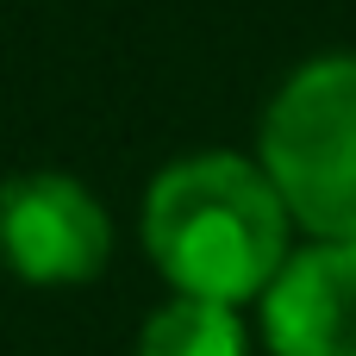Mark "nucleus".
Listing matches in <instances>:
<instances>
[{"mask_svg":"<svg viewBox=\"0 0 356 356\" xmlns=\"http://www.w3.org/2000/svg\"><path fill=\"white\" fill-rule=\"evenodd\" d=\"M0 263L31 288H81L113 263L106 207L63 169L0 181Z\"/></svg>","mask_w":356,"mask_h":356,"instance_id":"nucleus-3","label":"nucleus"},{"mask_svg":"<svg viewBox=\"0 0 356 356\" xmlns=\"http://www.w3.org/2000/svg\"><path fill=\"white\" fill-rule=\"evenodd\" d=\"M269 356H356V244L313 238L257 294Z\"/></svg>","mask_w":356,"mask_h":356,"instance_id":"nucleus-4","label":"nucleus"},{"mask_svg":"<svg viewBox=\"0 0 356 356\" xmlns=\"http://www.w3.org/2000/svg\"><path fill=\"white\" fill-rule=\"evenodd\" d=\"M244 313L200 294H169L144 325L131 356H244Z\"/></svg>","mask_w":356,"mask_h":356,"instance_id":"nucleus-5","label":"nucleus"},{"mask_svg":"<svg viewBox=\"0 0 356 356\" xmlns=\"http://www.w3.org/2000/svg\"><path fill=\"white\" fill-rule=\"evenodd\" d=\"M257 163L307 238L356 244V50L313 56L275 88Z\"/></svg>","mask_w":356,"mask_h":356,"instance_id":"nucleus-2","label":"nucleus"},{"mask_svg":"<svg viewBox=\"0 0 356 356\" xmlns=\"http://www.w3.org/2000/svg\"><path fill=\"white\" fill-rule=\"evenodd\" d=\"M138 238L175 294L244 307L294 250V219L257 156L194 150L150 175Z\"/></svg>","mask_w":356,"mask_h":356,"instance_id":"nucleus-1","label":"nucleus"}]
</instances>
